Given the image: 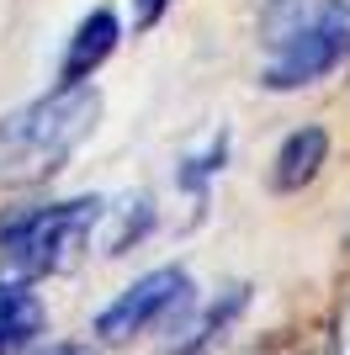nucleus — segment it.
<instances>
[{
	"label": "nucleus",
	"mask_w": 350,
	"mask_h": 355,
	"mask_svg": "<svg viewBox=\"0 0 350 355\" xmlns=\"http://www.w3.org/2000/svg\"><path fill=\"white\" fill-rule=\"evenodd\" d=\"M101 122V90L96 85H58L53 96L22 106L0 122V180H38L53 175L69 159L80 138Z\"/></svg>",
	"instance_id": "f257e3e1"
},
{
	"label": "nucleus",
	"mask_w": 350,
	"mask_h": 355,
	"mask_svg": "<svg viewBox=\"0 0 350 355\" xmlns=\"http://www.w3.org/2000/svg\"><path fill=\"white\" fill-rule=\"evenodd\" d=\"M101 218H106L101 196H69L53 207H27L0 218V282L27 292L32 282L69 270L90 244V234L101 228Z\"/></svg>",
	"instance_id": "f03ea898"
},
{
	"label": "nucleus",
	"mask_w": 350,
	"mask_h": 355,
	"mask_svg": "<svg viewBox=\"0 0 350 355\" xmlns=\"http://www.w3.org/2000/svg\"><path fill=\"white\" fill-rule=\"evenodd\" d=\"M181 308H191V276L181 266H160V270H149V276H138L112 308H101L96 340L122 345V340H133V334H144V329L165 324V318L181 313Z\"/></svg>",
	"instance_id": "7ed1b4c3"
},
{
	"label": "nucleus",
	"mask_w": 350,
	"mask_h": 355,
	"mask_svg": "<svg viewBox=\"0 0 350 355\" xmlns=\"http://www.w3.org/2000/svg\"><path fill=\"white\" fill-rule=\"evenodd\" d=\"M345 59H350V16H335V21L313 27L308 37L287 43L281 53H271V64H265V74H260V85H265V90L313 85V80H324L329 69H340Z\"/></svg>",
	"instance_id": "20e7f679"
},
{
	"label": "nucleus",
	"mask_w": 350,
	"mask_h": 355,
	"mask_svg": "<svg viewBox=\"0 0 350 355\" xmlns=\"http://www.w3.org/2000/svg\"><path fill=\"white\" fill-rule=\"evenodd\" d=\"M117 48V16L106 11V6H96V11L74 27L69 48H64V64H58V85H85V74H96L106 64V53Z\"/></svg>",
	"instance_id": "39448f33"
},
{
	"label": "nucleus",
	"mask_w": 350,
	"mask_h": 355,
	"mask_svg": "<svg viewBox=\"0 0 350 355\" xmlns=\"http://www.w3.org/2000/svg\"><path fill=\"white\" fill-rule=\"evenodd\" d=\"M335 16H345L335 0H265V11H260V43L271 48V53H281L287 43L308 37L313 27L335 21Z\"/></svg>",
	"instance_id": "423d86ee"
},
{
	"label": "nucleus",
	"mask_w": 350,
	"mask_h": 355,
	"mask_svg": "<svg viewBox=\"0 0 350 355\" xmlns=\"http://www.w3.org/2000/svg\"><path fill=\"white\" fill-rule=\"evenodd\" d=\"M329 159V133L324 128H297L287 133V144L276 148V159H271V191H303L308 180L319 175V164Z\"/></svg>",
	"instance_id": "0eeeda50"
},
{
	"label": "nucleus",
	"mask_w": 350,
	"mask_h": 355,
	"mask_svg": "<svg viewBox=\"0 0 350 355\" xmlns=\"http://www.w3.org/2000/svg\"><path fill=\"white\" fill-rule=\"evenodd\" d=\"M38 329H43V302H38L32 292H22V286L0 282V350L27 345Z\"/></svg>",
	"instance_id": "6e6552de"
},
{
	"label": "nucleus",
	"mask_w": 350,
	"mask_h": 355,
	"mask_svg": "<svg viewBox=\"0 0 350 355\" xmlns=\"http://www.w3.org/2000/svg\"><path fill=\"white\" fill-rule=\"evenodd\" d=\"M149 218H154V207H149V196H128L122 202V212H117V228L106 234V254H122L133 244V239L149 228Z\"/></svg>",
	"instance_id": "1a4fd4ad"
},
{
	"label": "nucleus",
	"mask_w": 350,
	"mask_h": 355,
	"mask_svg": "<svg viewBox=\"0 0 350 355\" xmlns=\"http://www.w3.org/2000/svg\"><path fill=\"white\" fill-rule=\"evenodd\" d=\"M223 148H228V133H212L202 154H191V159L181 164V186H186V191H197V196H202V180L223 170Z\"/></svg>",
	"instance_id": "9d476101"
},
{
	"label": "nucleus",
	"mask_w": 350,
	"mask_h": 355,
	"mask_svg": "<svg viewBox=\"0 0 350 355\" xmlns=\"http://www.w3.org/2000/svg\"><path fill=\"white\" fill-rule=\"evenodd\" d=\"M244 355H313V345H308V340H297V334H287V329H281V334H265V340H255Z\"/></svg>",
	"instance_id": "9b49d317"
},
{
	"label": "nucleus",
	"mask_w": 350,
	"mask_h": 355,
	"mask_svg": "<svg viewBox=\"0 0 350 355\" xmlns=\"http://www.w3.org/2000/svg\"><path fill=\"white\" fill-rule=\"evenodd\" d=\"M165 6H170V0H133V27L149 32V27H154V21L165 16Z\"/></svg>",
	"instance_id": "f8f14e48"
},
{
	"label": "nucleus",
	"mask_w": 350,
	"mask_h": 355,
	"mask_svg": "<svg viewBox=\"0 0 350 355\" xmlns=\"http://www.w3.org/2000/svg\"><path fill=\"white\" fill-rule=\"evenodd\" d=\"M329 350H335V355H350V302H340V313H335V334H329Z\"/></svg>",
	"instance_id": "ddd939ff"
},
{
	"label": "nucleus",
	"mask_w": 350,
	"mask_h": 355,
	"mask_svg": "<svg viewBox=\"0 0 350 355\" xmlns=\"http://www.w3.org/2000/svg\"><path fill=\"white\" fill-rule=\"evenodd\" d=\"M43 355H90V350H80V345H53V350H43Z\"/></svg>",
	"instance_id": "4468645a"
}]
</instances>
